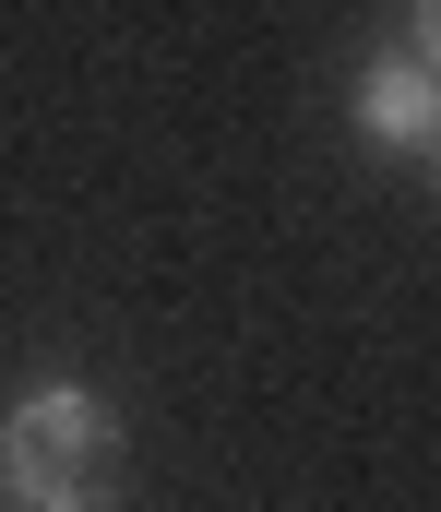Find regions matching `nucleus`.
I'll return each mask as SVG.
<instances>
[{"instance_id":"f257e3e1","label":"nucleus","mask_w":441,"mask_h":512,"mask_svg":"<svg viewBox=\"0 0 441 512\" xmlns=\"http://www.w3.org/2000/svg\"><path fill=\"white\" fill-rule=\"evenodd\" d=\"M108 465H120V417H108V393H84V382H36L0 417V489L24 512L108 501Z\"/></svg>"},{"instance_id":"7ed1b4c3","label":"nucleus","mask_w":441,"mask_h":512,"mask_svg":"<svg viewBox=\"0 0 441 512\" xmlns=\"http://www.w3.org/2000/svg\"><path fill=\"white\" fill-rule=\"evenodd\" d=\"M84 512H108V501H84Z\"/></svg>"},{"instance_id":"f03ea898","label":"nucleus","mask_w":441,"mask_h":512,"mask_svg":"<svg viewBox=\"0 0 441 512\" xmlns=\"http://www.w3.org/2000/svg\"><path fill=\"white\" fill-rule=\"evenodd\" d=\"M358 131L394 143V155H441V72H430V48H382V60L358 72Z\"/></svg>"}]
</instances>
